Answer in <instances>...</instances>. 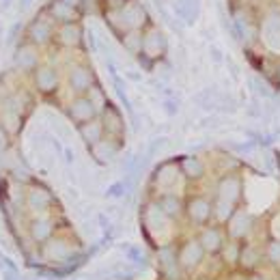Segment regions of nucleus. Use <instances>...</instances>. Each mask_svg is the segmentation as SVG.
I'll use <instances>...</instances> for the list:
<instances>
[{"mask_svg":"<svg viewBox=\"0 0 280 280\" xmlns=\"http://www.w3.org/2000/svg\"><path fill=\"white\" fill-rule=\"evenodd\" d=\"M201 257H203V246H201V242L198 244L196 242L185 244L183 248H181V252H179V261H181L183 267H194L201 261Z\"/></svg>","mask_w":280,"mask_h":280,"instance_id":"1","label":"nucleus"},{"mask_svg":"<svg viewBox=\"0 0 280 280\" xmlns=\"http://www.w3.org/2000/svg\"><path fill=\"white\" fill-rule=\"evenodd\" d=\"M93 114H95V106H93L91 99H78L71 106V116L75 121H89Z\"/></svg>","mask_w":280,"mask_h":280,"instance_id":"2","label":"nucleus"},{"mask_svg":"<svg viewBox=\"0 0 280 280\" xmlns=\"http://www.w3.org/2000/svg\"><path fill=\"white\" fill-rule=\"evenodd\" d=\"M142 22H145V11H142V7L130 5L127 9H123V24H125V26L138 28Z\"/></svg>","mask_w":280,"mask_h":280,"instance_id":"3","label":"nucleus"},{"mask_svg":"<svg viewBox=\"0 0 280 280\" xmlns=\"http://www.w3.org/2000/svg\"><path fill=\"white\" fill-rule=\"evenodd\" d=\"M190 216L194 222H205V220L211 216V205L205 198H196L190 203Z\"/></svg>","mask_w":280,"mask_h":280,"instance_id":"4","label":"nucleus"},{"mask_svg":"<svg viewBox=\"0 0 280 280\" xmlns=\"http://www.w3.org/2000/svg\"><path fill=\"white\" fill-rule=\"evenodd\" d=\"M201 246H203V250H207V252H216V250H220V246H222L220 233L216 231V228H207V231L201 235Z\"/></svg>","mask_w":280,"mask_h":280,"instance_id":"5","label":"nucleus"},{"mask_svg":"<svg viewBox=\"0 0 280 280\" xmlns=\"http://www.w3.org/2000/svg\"><path fill=\"white\" fill-rule=\"evenodd\" d=\"M50 35H52V26L46 22V20H39V22H35L30 26V37H32V41H46Z\"/></svg>","mask_w":280,"mask_h":280,"instance_id":"6","label":"nucleus"},{"mask_svg":"<svg viewBox=\"0 0 280 280\" xmlns=\"http://www.w3.org/2000/svg\"><path fill=\"white\" fill-rule=\"evenodd\" d=\"M177 13H179L188 24H192L194 18H196V0H179Z\"/></svg>","mask_w":280,"mask_h":280,"instance_id":"7","label":"nucleus"},{"mask_svg":"<svg viewBox=\"0 0 280 280\" xmlns=\"http://www.w3.org/2000/svg\"><path fill=\"white\" fill-rule=\"evenodd\" d=\"M37 84H39V89L41 91H52L56 87V73L52 69H39L37 73Z\"/></svg>","mask_w":280,"mask_h":280,"instance_id":"8","label":"nucleus"},{"mask_svg":"<svg viewBox=\"0 0 280 280\" xmlns=\"http://www.w3.org/2000/svg\"><path fill=\"white\" fill-rule=\"evenodd\" d=\"M71 87L75 91H87L91 87V73L87 69H75L71 73Z\"/></svg>","mask_w":280,"mask_h":280,"instance_id":"9","label":"nucleus"},{"mask_svg":"<svg viewBox=\"0 0 280 280\" xmlns=\"http://www.w3.org/2000/svg\"><path fill=\"white\" fill-rule=\"evenodd\" d=\"M248 224H250V218H246V214H237L231 220V235L233 237H244L246 231H248Z\"/></svg>","mask_w":280,"mask_h":280,"instance_id":"10","label":"nucleus"},{"mask_svg":"<svg viewBox=\"0 0 280 280\" xmlns=\"http://www.w3.org/2000/svg\"><path fill=\"white\" fill-rule=\"evenodd\" d=\"M80 132L89 142H99L101 140V125L99 123H84L80 127Z\"/></svg>","mask_w":280,"mask_h":280,"instance_id":"11","label":"nucleus"},{"mask_svg":"<svg viewBox=\"0 0 280 280\" xmlns=\"http://www.w3.org/2000/svg\"><path fill=\"white\" fill-rule=\"evenodd\" d=\"M50 11H52V13L56 15V20H65V22L73 20L71 5H67V3H54L52 7H50Z\"/></svg>","mask_w":280,"mask_h":280,"instance_id":"12","label":"nucleus"},{"mask_svg":"<svg viewBox=\"0 0 280 280\" xmlns=\"http://www.w3.org/2000/svg\"><path fill=\"white\" fill-rule=\"evenodd\" d=\"M50 233H52V226H50V222H44V220H37L35 224H32V237L35 239H39V242H44V239H48L50 237Z\"/></svg>","mask_w":280,"mask_h":280,"instance_id":"13","label":"nucleus"},{"mask_svg":"<svg viewBox=\"0 0 280 280\" xmlns=\"http://www.w3.org/2000/svg\"><path fill=\"white\" fill-rule=\"evenodd\" d=\"M183 171L188 173L190 177H201L203 175V164L198 162L196 157H185L183 159Z\"/></svg>","mask_w":280,"mask_h":280,"instance_id":"14","label":"nucleus"},{"mask_svg":"<svg viewBox=\"0 0 280 280\" xmlns=\"http://www.w3.org/2000/svg\"><path fill=\"white\" fill-rule=\"evenodd\" d=\"M48 203H50V196H48V194H46V190H32L30 192V205L32 207H46L48 205Z\"/></svg>","mask_w":280,"mask_h":280,"instance_id":"15","label":"nucleus"},{"mask_svg":"<svg viewBox=\"0 0 280 280\" xmlns=\"http://www.w3.org/2000/svg\"><path fill=\"white\" fill-rule=\"evenodd\" d=\"M162 209L166 216H177L179 214V201L175 196H166V198H162Z\"/></svg>","mask_w":280,"mask_h":280,"instance_id":"16","label":"nucleus"},{"mask_svg":"<svg viewBox=\"0 0 280 280\" xmlns=\"http://www.w3.org/2000/svg\"><path fill=\"white\" fill-rule=\"evenodd\" d=\"M145 46H147V48H153V50H151V56H155V54H157V48H159V50L164 48L162 35H157V32H151V35H149V39L145 41Z\"/></svg>","mask_w":280,"mask_h":280,"instance_id":"17","label":"nucleus"},{"mask_svg":"<svg viewBox=\"0 0 280 280\" xmlns=\"http://www.w3.org/2000/svg\"><path fill=\"white\" fill-rule=\"evenodd\" d=\"M242 263H244L246 267L257 265V263H259V252L254 250V248H246V250L242 252Z\"/></svg>","mask_w":280,"mask_h":280,"instance_id":"18","label":"nucleus"},{"mask_svg":"<svg viewBox=\"0 0 280 280\" xmlns=\"http://www.w3.org/2000/svg\"><path fill=\"white\" fill-rule=\"evenodd\" d=\"M61 35H63V41L65 44H78V28L75 26H65L63 30H61Z\"/></svg>","mask_w":280,"mask_h":280,"instance_id":"19","label":"nucleus"},{"mask_svg":"<svg viewBox=\"0 0 280 280\" xmlns=\"http://www.w3.org/2000/svg\"><path fill=\"white\" fill-rule=\"evenodd\" d=\"M125 48L132 50V52H140V50H142V37H138V35L125 37Z\"/></svg>","mask_w":280,"mask_h":280,"instance_id":"20","label":"nucleus"},{"mask_svg":"<svg viewBox=\"0 0 280 280\" xmlns=\"http://www.w3.org/2000/svg\"><path fill=\"white\" fill-rule=\"evenodd\" d=\"M89 99L93 101V106H99V108L110 106L108 101H106V97H104V93H101L99 89H91V97H89Z\"/></svg>","mask_w":280,"mask_h":280,"instance_id":"21","label":"nucleus"},{"mask_svg":"<svg viewBox=\"0 0 280 280\" xmlns=\"http://www.w3.org/2000/svg\"><path fill=\"white\" fill-rule=\"evenodd\" d=\"M269 259L274 263H280V244H271L269 246Z\"/></svg>","mask_w":280,"mask_h":280,"instance_id":"22","label":"nucleus"},{"mask_svg":"<svg viewBox=\"0 0 280 280\" xmlns=\"http://www.w3.org/2000/svg\"><path fill=\"white\" fill-rule=\"evenodd\" d=\"M250 280H265V278H261V276H254V278H250Z\"/></svg>","mask_w":280,"mask_h":280,"instance_id":"23","label":"nucleus"}]
</instances>
